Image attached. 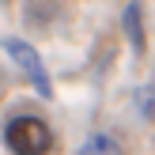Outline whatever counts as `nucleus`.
<instances>
[{
	"mask_svg": "<svg viewBox=\"0 0 155 155\" xmlns=\"http://www.w3.org/2000/svg\"><path fill=\"white\" fill-rule=\"evenodd\" d=\"M4 144L12 155H49L53 151V129L34 114H19L4 125Z\"/></svg>",
	"mask_w": 155,
	"mask_h": 155,
	"instance_id": "obj_1",
	"label": "nucleus"
},
{
	"mask_svg": "<svg viewBox=\"0 0 155 155\" xmlns=\"http://www.w3.org/2000/svg\"><path fill=\"white\" fill-rule=\"evenodd\" d=\"M0 49L12 57V64H19V72L27 76V83L38 91V95L53 98V76H49V68L42 64V53H38L34 45L23 42V38H0Z\"/></svg>",
	"mask_w": 155,
	"mask_h": 155,
	"instance_id": "obj_2",
	"label": "nucleus"
},
{
	"mask_svg": "<svg viewBox=\"0 0 155 155\" xmlns=\"http://www.w3.org/2000/svg\"><path fill=\"white\" fill-rule=\"evenodd\" d=\"M121 30H125L133 53L144 57V49H148V34H144V8H140V0H129V4H125V12H121Z\"/></svg>",
	"mask_w": 155,
	"mask_h": 155,
	"instance_id": "obj_3",
	"label": "nucleus"
},
{
	"mask_svg": "<svg viewBox=\"0 0 155 155\" xmlns=\"http://www.w3.org/2000/svg\"><path fill=\"white\" fill-rule=\"evenodd\" d=\"M76 155H125V151H121V144L114 140L110 133H91L87 140L80 144V151H76Z\"/></svg>",
	"mask_w": 155,
	"mask_h": 155,
	"instance_id": "obj_4",
	"label": "nucleus"
},
{
	"mask_svg": "<svg viewBox=\"0 0 155 155\" xmlns=\"http://www.w3.org/2000/svg\"><path fill=\"white\" fill-rule=\"evenodd\" d=\"M136 110H140V117L155 121V87H140L136 91Z\"/></svg>",
	"mask_w": 155,
	"mask_h": 155,
	"instance_id": "obj_5",
	"label": "nucleus"
},
{
	"mask_svg": "<svg viewBox=\"0 0 155 155\" xmlns=\"http://www.w3.org/2000/svg\"><path fill=\"white\" fill-rule=\"evenodd\" d=\"M0 4H12V0H0Z\"/></svg>",
	"mask_w": 155,
	"mask_h": 155,
	"instance_id": "obj_6",
	"label": "nucleus"
}]
</instances>
